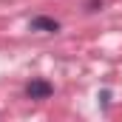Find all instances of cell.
I'll return each instance as SVG.
<instances>
[{
	"label": "cell",
	"instance_id": "1",
	"mask_svg": "<svg viewBox=\"0 0 122 122\" xmlns=\"http://www.w3.org/2000/svg\"><path fill=\"white\" fill-rule=\"evenodd\" d=\"M51 94H54V85L43 77H34L31 82H26V97L29 99H48Z\"/></svg>",
	"mask_w": 122,
	"mask_h": 122
},
{
	"label": "cell",
	"instance_id": "2",
	"mask_svg": "<svg viewBox=\"0 0 122 122\" xmlns=\"http://www.w3.org/2000/svg\"><path fill=\"white\" fill-rule=\"evenodd\" d=\"M29 29L31 31H40V34H57L60 31V23L54 17H46V14H37L29 20Z\"/></svg>",
	"mask_w": 122,
	"mask_h": 122
}]
</instances>
